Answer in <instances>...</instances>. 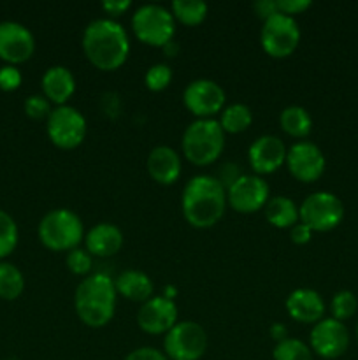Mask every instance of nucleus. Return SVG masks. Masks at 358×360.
<instances>
[{
    "label": "nucleus",
    "instance_id": "nucleus-1",
    "mask_svg": "<svg viewBox=\"0 0 358 360\" xmlns=\"http://www.w3.org/2000/svg\"><path fill=\"white\" fill-rule=\"evenodd\" d=\"M84 55L98 69H118L130 51L128 34L119 21L112 18H97L83 32Z\"/></svg>",
    "mask_w": 358,
    "mask_h": 360
},
{
    "label": "nucleus",
    "instance_id": "nucleus-2",
    "mask_svg": "<svg viewBox=\"0 0 358 360\" xmlns=\"http://www.w3.org/2000/svg\"><path fill=\"white\" fill-rule=\"evenodd\" d=\"M227 192L214 176H193L183 188V214L193 227L206 229L216 224L225 213Z\"/></svg>",
    "mask_w": 358,
    "mask_h": 360
},
{
    "label": "nucleus",
    "instance_id": "nucleus-3",
    "mask_svg": "<svg viewBox=\"0 0 358 360\" xmlns=\"http://www.w3.org/2000/svg\"><path fill=\"white\" fill-rule=\"evenodd\" d=\"M114 280L104 273H95L84 278L74 294L76 313L86 326L104 327L112 320L116 311Z\"/></svg>",
    "mask_w": 358,
    "mask_h": 360
},
{
    "label": "nucleus",
    "instance_id": "nucleus-4",
    "mask_svg": "<svg viewBox=\"0 0 358 360\" xmlns=\"http://www.w3.org/2000/svg\"><path fill=\"white\" fill-rule=\"evenodd\" d=\"M225 148V130L214 118H199L190 123L183 134V151L195 165L216 160Z\"/></svg>",
    "mask_w": 358,
    "mask_h": 360
},
{
    "label": "nucleus",
    "instance_id": "nucleus-5",
    "mask_svg": "<svg viewBox=\"0 0 358 360\" xmlns=\"http://www.w3.org/2000/svg\"><path fill=\"white\" fill-rule=\"evenodd\" d=\"M83 234L84 227L81 217L67 207L48 211L39 224V239L42 245L55 252H62V250L70 252L77 248Z\"/></svg>",
    "mask_w": 358,
    "mask_h": 360
},
{
    "label": "nucleus",
    "instance_id": "nucleus-6",
    "mask_svg": "<svg viewBox=\"0 0 358 360\" xmlns=\"http://www.w3.org/2000/svg\"><path fill=\"white\" fill-rule=\"evenodd\" d=\"M132 28L146 44L167 46L174 37L175 18L161 4H142L133 11Z\"/></svg>",
    "mask_w": 358,
    "mask_h": 360
},
{
    "label": "nucleus",
    "instance_id": "nucleus-7",
    "mask_svg": "<svg viewBox=\"0 0 358 360\" xmlns=\"http://www.w3.org/2000/svg\"><path fill=\"white\" fill-rule=\"evenodd\" d=\"M298 217L312 232L332 231L343 221L344 204L336 193L321 190L305 197L298 207Z\"/></svg>",
    "mask_w": 358,
    "mask_h": 360
},
{
    "label": "nucleus",
    "instance_id": "nucleus-8",
    "mask_svg": "<svg viewBox=\"0 0 358 360\" xmlns=\"http://www.w3.org/2000/svg\"><path fill=\"white\" fill-rule=\"evenodd\" d=\"M167 359L199 360L207 350V333L200 323L185 320L178 322L164 340Z\"/></svg>",
    "mask_w": 358,
    "mask_h": 360
},
{
    "label": "nucleus",
    "instance_id": "nucleus-9",
    "mask_svg": "<svg viewBox=\"0 0 358 360\" xmlns=\"http://www.w3.org/2000/svg\"><path fill=\"white\" fill-rule=\"evenodd\" d=\"M298 41H300V28L293 16L277 11L276 14L263 20L260 42L270 56L283 58L291 55L298 46Z\"/></svg>",
    "mask_w": 358,
    "mask_h": 360
},
{
    "label": "nucleus",
    "instance_id": "nucleus-10",
    "mask_svg": "<svg viewBox=\"0 0 358 360\" xmlns=\"http://www.w3.org/2000/svg\"><path fill=\"white\" fill-rule=\"evenodd\" d=\"M49 139L58 148H76L86 136V118L74 105L63 104L53 109L46 120Z\"/></svg>",
    "mask_w": 358,
    "mask_h": 360
},
{
    "label": "nucleus",
    "instance_id": "nucleus-11",
    "mask_svg": "<svg viewBox=\"0 0 358 360\" xmlns=\"http://www.w3.org/2000/svg\"><path fill=\"white\" fill-rule=\"evenodd\" d=\"M311 350L323 359H337L350 347V330L336 319H321L309 334Z\"/></svg>",
    "mask_w": 358,
    "mask_h": 360
},
{
    "label": "nucleus",
    "instance_id": "nucleus-12",
    "mask_svg": "<svg viewBox=\"0 0 358 360\" xmlns=\"http://www.w3.org/2000/svg\"><path fill=\"white\" fill-rule=\"evenodd\" d=\"M185 105L199 118H211L221 111L225 104V91L216 81L200 77L186 84L183 91Z\"/></svg>",
    "mask_w": 358,
    "mask_h": 360
},
{
    "label": "nucleus",
    "instance_id": "nucleus-13",
    "mask_svg": "<svg viewBox=\"0 0 358 360\" xmlns=\"http://www.w3.org/2000/svg\"><path fill=\"white\" fill-rule=\"evenodd\" d=\"M35 51V37L30 28L18 21H0V58L7 65L27 62Z\"/></svg>",
    "mask_w": 358,
    "mask_h": 360
},
{
    "label": "nucleus",
    "instance_id": "nucleus-14",
    "mask_svg": "<svg viewBox=\"0 0 358 360\" xmlns=\"http://www.w3.org/2000/svg\"><path fill=\"white\" fill-rule=\"evenodd\" d=\"M288 171L298 181H316L325 171V155L311 141H298L286 151Z\"/></svg>",
    "mask_w": 358,
    "mask_h": 360
},
{
    "label": "nucleus",
    "instance_id": "nucleus-15",
    "mask_svg": "<svg viewBox=\"0 0 358 360\" xmlns=\"http://www.w3.org/2000/svg\"><path fill=\"white\" fill-rule=\"evenodd\" d=\"M269 185L258 174H242L227 188V200L235 211L255 213L269 200Z\"/></svg>",
    "mask_w": 358,
    "mask_h": 360
},
{
    "label": "nucleus",
    "instance_id": "nucleus-16",
    "mask_svg": "<svg viewBox=\"0 0 358 360\" xmlns=\"http://www.w3.org/2000/svg\"><path fill=\"white\" fill-rule=\"evenodd\" d=\"M137 323L150 334H167L178 323V306L165 295L147 299L137 311Z\"/></svg>",
    "mask_w": 358,
    "mask_h": 360
},
{
    "label": "nucleus",
    "instance_id": "nucleus-17",
    "mask_svg": "<svg viewBox=\"0 0 358 360\" xmlns=\"http://www.w3.org/2000/svg\"><path fill=\"white\" fill-rule=\"evenodd\" d=\"M286 146L279 137L265 134L256 137L249 146V164L258 174H269L286 162Z\"/></svg>",
    "mask_w": 358,
    "mask_h": 360
},
{
    "label": "nucleus",
    "instance_id": "nucleus-18",
    "mask_svg": "<svg viewBox=\"0 0 358 360\" xmlns=\"http://www.w3.org/2000/svg\"><path fill=\"white\" fill-rule=\"evenodd\" d=\"M288 315L302 323H316L325 313L321 295L312 288H297L286 297Z\"/></svg>",
    "mask_w": 358,
    "mask_h": 360
},
{
    "label": "nucleus",
    "instance_id": "nucleus-19",
    "mask_svg": "<svg viewBox=\"0 0 358 360\" xmlns=\"http://www.w3.org/2000/svg\"><path fill=\"white\" fill-rule=\"evenodd\" d=\"M146 167L154 181L161 183V185H171L181 174V158L174 148L160 144L150 151Z\"/></svg>",
    "mask_w": 358,
    "mask_h": 360
},
{
    "label": "nucleus",
    "instance_id": "nucleus-20",
    "mask_svg": "<svg viewBox=\"0 0 358 360\" xmlns=\"http://www.w3.org/2000/svg\"><path fill=\"white\" fill-rule=\"evenodd\" d=\"M84 243H86V252L90 255L111 257L118 253L123 246V232L119 231L118 225L102 221L90 229Z\"/></svg>",
    "mask_w": 358,
    "mask_h": 360
},
{
    "label": "nucleus",
    "instance_id": "nucleus-21",
    "mask_svg": "<svg viewBox=\"0 0 358 360\" xmlns=\"http://www.w3.org/2000/svg\"><path fill=\"white\" fill-rule=\"evenodd\" d=\"M74 90H76V77L67 67L53 65L42 74V91L49 102L63 105Z\"/></svg>",
    "mask_w": 358,
    "mask_h": 360
},
{
    "label": "nucleus",
    "instance_id": "nucleus-22",
    "mask_svg": "<svg viewBox=\"0 0 358 360\" xmlns=\"http://www.w3.org/2000/svg\"><path fill=\"white\" fill-rule=\"evenodd\" d=\"M114 285L116 292L121 294L123 297L130 299V301L146 302L147 299L153 297V281L142 271H123L114 280Z\"/></svg>",
    "mask_w": 358,
    "mask_h": 360
},
{
    "label": "nucleus",
    "instance_id": "nucleus-23",
    "mask_svg": "<svg viewBox=\"0 0 358 360\" xmlns=\"http://www.w3.org/2000/svg\"><path fill=\"white\" fill-rule=\"evenodd\" d=\"M265 211V218L274 225V227H293L300 217H298V207L290 197L286 195H276L269 197L267 204L263 206Z\"/></svg>",
    "mask_w": 358,
    "mask_h": 360
},
{
    "label": "nucleus",
    "instance_id": "nucleus-24",
    "mask_svg": "<svg viewBox=\"0 0 358 360\" xmlns=\"http://www.w3.org/2000/svg\"><path fill=\"white\" fill-rule=\"evenodd\" d=\"M279 123L284 132L293 137H305L312 129V118L302 105H288L281 111Z\"/></svg>",
    "mask_w": 358,
    "mask_h": 360
},
{
    "label": "nucleus",
    "instance_id": "nucleus-25",
    "mask_svg": "<svg viewBox=\"0 0 358 360\" xmlns=\"http://www.w3.org/2000/svg\"><path fill=\"white\" fill-rule=\"evenodd\" d=\"M23 273L11 262H0V299L14 301L23 294Z\"/></svg>",
    "mask_w": 358,
    "mask_h": 360
},
{
    "label": "nucleus",
    "instance_id": "nucleus-26",
    "mask_svg": "<svg viewBox=\"0 0 358 360\" xmlns=\"http://www.w3.org/2000/svg\"><path fill=\"white\" fill-rule=\"evenodd\" d=\"M253 122V112L249 109V105L242 104V102H235L230 104L228 108H225L221 111V120L220 125L225 132H242V130L248 129Z\"/></svg>",
    "mask_w": 358,
    "mask_h": 360
},
{
    "label": "nucleus",
    "instance_id": "nucleus-27",
    "mask_svg": "<svg viewBox=\"0 0 358 360\" xmlns=\"http://www.w3.org/2000/svg\"><path fill=\"white\" fill-rule=\"evenodd\" d=\"M171 11L181 23L199 25L207 16V4L204 0H174Z\"/></svg>",
    "mask_w": 358,
    "mask_h": 360
},
{
    "label": "nucleus",
    "instance_id": "nucleus-28",
    "mask_svg": "<svg viewBox=\"0 0 358 360\" xmlns=\"http://www.w3.org/2000/svg\"><path fill=\"white\" fill-rule=\"evenodd\" d=\"M274 360H312V350L309 345L297 338H286L276 343L272 350Z\"/></svg>",
    "mask_w": 358,
    "mask_h": 360
},
{
    "label": "nucleus",
    "instance_id": "nucleus-29",
    "mask_svg": "<svg viewBox=\"0 0 358 360\" xmlns=\"http://www.w3.org/2000/svg\"><path fill=\"white\" fill-rule=\"evenodd\" d=\"M18 225L14 218L4 210H0V259H6L7 255L14 252L18 246Z\"/></svg>",
    "mask_w": 358,
    "mask_h": 360
},
{
    "label": "nucleus",
    "instance_id": "nucleus-30",
    "mask_svg": "<svg viewBox=\"0 0 358 360\" xmlns=\"http://www.w3.org/2000/svg\"><path fill=\"white\" fill-rule=\"evenodd\" d=\"M330 309H332V319L339 322L351 319L358 309L357 295L351 290H339L330 302Z\"/></svg>",
    "mask_w": 358,
    "mask_h": 360
},
{
    "label": "nucleus",
    "instance_id": "nucleus-31",
    "mask_svg": "<svg viewBox=\"0 0 358 360\" xmlns=\"http://www.w3.org/2000/svg\"><path fill=\"white\" fill-rule=\"evenodd\" d=\"M172 81V69L167 63H154L144 74V83L150 90L160 91L167 88Z\"/></svg>",
    "mask_w": 358,
    "mask_h": 360
},
{
    "label": "nucleus",
    "instance_id": "nucleus-32",
    "mask_svg": "<svg viewBox=\"0 0 358 360\" xmlns=\"http://www.w3.org/2000/svg\"><path fill=\"white\" fill-rule=\"evenodd\" d=\"M65 264L74 274H88L91 271V266H93V259H91L86 250L74 248L67 253Z\"/></svg>",
    "mask_w": 358,
    "mask_h": 360
},
{
    "label": "nucleus",
    "instance_id": "nucleus-33",
    "mask_svg": "<svg viewBox=\"0 0 358 360\" xmlns=\"http://www.w3.org/2000/svg\"><path fill=\"white\" fill-rule=\"evenodd\" d=\"M51 111V102H49L44 95H30V97H27V101H25V112L34 120H48Z\"/></svg>",
    "mask_w": 358,
    "mask_h": 360
},
{
    "label": "nucleus",
    "instance_id": "nucleus-34",
    "mask_svg": "<svg viewBox=\"0 0 358 360\" xmlns=\"http://www.w3.org/2000/svg\"><path fill=\"white\" fill-rule=\"evenodd\" d=\"M21 76L20 69L16 65H4L0 67V90L4 91H13L18 90L21 84Z\"/></svg>",
    "mask_w": 358,
    "mask_h": 360
},
{
    "label": "nucleus",
    "instance_id": "nucleus-35",
    "mask_svg": "<svg viewBox=\"0 0 358 360\" xmlns=\"http://www.w3.org/2000/svg\"><path fill=\"white\" fill-rule=\"evenodd\" d=\"M123 360H168L164 352L157 350L153 347H140L130 352Z\"/></svg>",
    "mask_w": 358,
    "mask_h": 360
},
{
    "label": "nucleus",
    "instance_id": "nucleus-36",
    "mask_svg": "<svg viewBox=\"0 0 358 360\" xmlns=\"http://www.w3.org/2000/svg\"><path fill=\"white\" fill-rule=\"evenodd\" d=\"M311 4H312L311 0H276L277 11L283 14H288V16L309 9Z\"/></svg>",
    "mask_w": 358,
    "mask_h": 360
},
{
    "label": "nucleus",
    "instance_id": "nucleus-37",
    "mask_svg": "<svg viewBox=\"0 0 358 360\" xmlns=\"http://www.w3.org/2000/svg\"><path fill=\"white\" fill-rule=\"evenodd\" d=\"M241 176L242 174H241V171H239V165L227 162V164L221 165L220 178H216V179L221 183V185L227 186V188H228V186L234 185V183L237 181L239 178H241Z\"/></svg>",
    "mask_w": 358,
    "mask_h": 360
},
{
    "label": "nucleus",
    "instance_id": "nucleus-38",
    "mask_svg": "<svg viewBox=\"0 0 358 360\" xmlns=\"http://www.w3.org/2000/svg\"><path fill=\"white\" fill-rule=\"evenodd\" d=\"M311 236H312V231L307 227V225L302 224V221L300 224H295L290 231L291 241L297 243V245H305V243H309Z\"/></svg>",
    "mask_w": 358,
    "mask_h": 360
},
{
    "label": "nucleus",
    "instance_id": "nucleus-39",
    "mask_svg": "<svg viewBox=\"0 0 358 360\" xmlns=\"http://www.w3.org/2000/svg\"><path fill=\"white\" fill-rule=\"evenodd\" d=\"M130 6H132L130 0H104V2H102V9H104L105 13L112 14V16H119V14L125 13Z\"/></svg>",
    "mask_w": 358,
    "mask_h": 360
},
{
    "label": "nucleus",
    "instance_id": "nucleus-40",
    "mask_svg": "<svg viewBox=\"0 0 358 360\" xmlns=\"http://www.w3.org/2000/svg\"><path fill=\"white\" fill-rule=\"evenodd\" d=\"M253 7H255L256 14H258L262 20H267V18L277 13L276 0H256V2L253 4Z\"/></svg>",
    "mask_w": 358,
    "mask_h": 360
},
{
    "label": "nucleus",
    "instance_id": "nucleus-41",
    "mask_svg": "<svg viewBox=\"0 0 358 360\" xmlns=\"http://www.w3.org/2000/svg\"><path fill=\"white\" fill-rule=\"evenodd\" d=\"M270 338H272L276 343H279V341H284L288 336V327L284 326V323H272L270 326Z\"/></svg>",
    "mask_w": 358,
    "mask_h": 360
},
{
    "label": "nucleus",
    "instance_id": "nucleus-42",
    "mask_svg": "<svg viewBox=\"0 0 358 360\" xmlns=\"http://www.w3.org/2000/svg\"><path fill=\"white\" fill-rule=\"evenodd\" d=\"M354 333H357V340H358V323H357V330H354Z\"/></svg>",
    "mask_w": 358,
    "mask_h": 360
}]
</instances>
